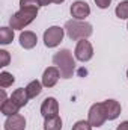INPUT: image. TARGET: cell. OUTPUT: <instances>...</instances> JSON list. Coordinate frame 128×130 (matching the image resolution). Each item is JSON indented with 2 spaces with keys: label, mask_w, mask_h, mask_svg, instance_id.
<instances>
[{
  "label": "cell",
  "mask_w": 128,
  "mask_h": 130,
  "mask_svg": "<svg viewBox=\"0 0 128 130\" xmlns=\"http://www.w3.org/2000/svg\"><path fill=\"white\" fill-rule=\"evenodd\" d=\"M53 64H54V67L59 68L60 76L63 79H69V77H72V74L75 71V56H72V53L68 48L59 50L53 56Z\"/></svg>",
  "instance_id": "6da1fadb"
},
{
  "label": "cell",
  "mask_w": 128,
  "mask_h": 130,
  "mask_svg": "<svg viewBox=\"0 0 128 130\" xmlns=\"http://www.w3.org/2000/svg\"><path fill=\"white\" fill-rule=\"evenodd\" d=\"M65 33L68 35L69 39L72 41H80V39H88L92 32H94V27L91 23L88 21H80V20H69L65 23Z\"/></svg>",
  "instance_id": "7a4b0ae2"
},
{
  "label": "cell",
  "mask_w": 128,
  "mask_h": 130,
  "mask_svg": "<svg viewBox=\"0 0 128 130\" xmlns=\"http://www.w3.org/2000/svg\"><path fill=\"white\" fill-rule=\"evenodd\" d=\"M36 17H38L36 9H20L9 18V26L14 30H21V29L27 27Z\"/></svg>",
  "instance_id": "3957f363"
},
{
  "label": "cell",
  "mask_w": 128,
  "mask_h": 130,
  "mask_svg": "<svg viewBox=\"0 0 128 130\" xmlns=\"http://www.w3.org/2000/svg\"><path fill=\"white\" fill-rule=\"evenodd\" d=\"M63 36H65L63 27L51 26V27H48V29L44 32V44H45V47H48V48H54V47H57V45L63 41Z\"/></svg>",
  "instance_id": "277c9868"
},
{
  "label": "cell",
  "mask_w": 128,
  "mask_h": 130,
  "mask_svg": "<svg viewBox=\"0 0 128 130\" xmlns=\"http://www.w3.org/2000/svg\"><path fill=\"white\" fill-rule=\"evenodd\" d=\"M74 56L80 62H89L94 58V47L88 39H80L75 45Z\"/></svg>",
  "instance_id": "5b68a950"
},
{
  "label": "cell",
  "mask_w": 128,
  "mask_h": 130,
  "mask_svg": "<svg viewBox=\"0 0 128 130\" xmlns=\"http://www.w3.org/2000/svg\"><path fill=\"white\" fill-rule=\"evenodd\" d=\"M88 121L92 127H101L107 121L104 109H102V103H95L91 106V109L88 112Z\"/></svg>",
  "instance_id": "8992f818"
},
{
  "label": "cell",
  "mask_w": 128,
  "mask_h": 130,
  "mask_svg": "<svg viewBox=\"0 0 128 130\" xmlns=\"http://www.w3.org/2000/svg\"><path fill=\"white\" fill-rule=\"evenodd\" d=\"M69 11H71V17L74 20H80V21H84L86 17L91 15V6L83 0H75L71 5Z\"/></svg>",
  "instance_id": "52a82bcc"
},
{
  "label": "cell",
  "mask_w": 128,
  "mask_h": 130,
  "mask_svg": "<svg viewBox=\"0 0 128 130\" xmlns=\"http://www.w3.org/2000/svg\"><path fill=\"white\" fill-rule=\"evenodd\" d=\"M101 103H102V109H104L105 118H107L109 121H113V120H116V118L121 115L122 107H121V103H119V101L110 98V100H104V101H101Z\"/></svg>",
  "instance_id": "ba28073f"
},
{
  "label": "cell",
  "mask_w": 128,
  "mask_h": 130,
  "mask_svg": "<svg viewBox=\"0 0 128 130\" xmlns=\"http://www.w3.org/2000/svg\"><path fill=\"white\" fill-rule=\"evenodd\" d=\"M41 115L44 118L59 115V103L54 97H47L41 104Z\"/></svg>",
  "instance_id": "9c48e42d"
},
{
  "label": "cell",
  "mask_w": 128,
  "mask_h": 130,
  "mask_svg": "<svg viewBox=\"0 0 128 130\" xmlns=\"http://www.w3.org/2000/svg\"><path fill=\"white\" fill-rule=\"evenodd\" d=\"M59 77H62L59 68H57V67H48V68H45L41 82H42V85H44L45 88H53V86L59 82Z\"/></svg>",
  "instance_id": "30bf717a"
},
{
  "label": "cell",
  "mask_w": 128,
  "mask_h": 130,
  "mask_svg": "<svg viewBox=\"0 0 128 130\" xmlns=\"http://www.w3.org/2000/svg\"><path fill=\"white\" fill-rule=\"evenodd\" d=\"M5 130H24L26 129V118L20 113L11 115L5 121Z\"/></svg>",
  "instance_id": "8fae6325"
},
{
  "label": "cell",
  "mask_w": 128,
  "mask_h": 130,
  "mask_svg": "<svg viewBox=\"0 0 128 130\" xmlns=\"http://www.w3.org/2000/svg\"><path fill=\"white\" fill-rule=\"evenodd\" d=\"M38 44V36L32 30H24L20 33V45L26 50H30Z\"/></svg>",
  "instance_id": "7c38bea8"
},
{
  "label": "cell",
  "mask_w": 128,
  "mask_h": 130,
  "mask_svg": "<svg viewBox=\"0 0 128 130\" xmlns=\"http://www.w3.org/2000/svg\"><path fill=\"white\" fill-rule=\"evenodd\" d=\"M11 100L21 109V107H24V106L27 104V101H29L30 98L27 95L26 88H18V89H15V91L11 94Z\"/></svg>",
  "instance_id": "4fadbf2b"
},
{
  "label": "cell",
  "mask_w": 128,
  "mask_h": 130,
  "mask_svg": "<svg viewBox=\"0 0 128 130\" xmlns=\"http://www.w3.org/2000/svg\"><path fill=\"white\" fill-rule=\"evenodd\" d=\"M18 110H20V107L9 98H6L5 101H2L0 103V112L5 115V117H11V115H15V113H18Z\"/></svg>",
  "instance_id": "5bb4252c"
},
{
  "label": "cell",
  "mask_w": 128,
  "mask_h": 130,
  "mask_svg": "<svg viewBox=\"0 0 128 130\" xmlns=\"http://www.w3.org/2000/svg\"><path fill=\"white\" fill-rule=\"evenodd\" d=\"M44 130H62V118L59 115L45 118V121H44Z\"/></svg>",
  "instance_id": "9a60e30c"
},
{
  "label": "cell",
  "mask_w": 128,
  "mask_h": 130,
  "mask_svg": "<svg viewBox=\"0 0 128 130\" xmlns=\"http://www.w3.org/2000/svg\"><path fill=\"white\" fill-rule=\"evenodd\" d=\"M42 82H39V80H32V82H29L27 83V86H26V91H27V95L29 98H36L39 94H41V91H42Z\"/></svg>",
  "instance_id": "2e32d148"
},
{
  "label": "cell",
  "mask_w": 128,
  "mask_h": 130,
  "mask_svg": "<svg viewBox=\"0 0 128 130\" xmlns=\"http://www.w3.org/2000/svg\"><path fill=\"white\" fill-rule=\"evenodd\" d=\"M14 39V29L12 27H0V44L8 45Z\"/></svg>",
  "instance_id": "e0dca14e"
},
{
  "label": "cell",
  "mask_w": 128,
  "mask_h": 130,
  "mask_svg": "<svg viewBox=\"0 0 128 130\" xmlns=\"http://www.w3.org/2000/svg\"><path fill=\"white\" fill-rule=\"evenodd\" d=\"M115 14L119 20H128V0H124L121 2L116 9H115Z\"/></svg>",
  "instance_id": "ac0fdd59"
},
{
  "label": "cell",
  "mask_w": 128,
  "mask_h": 130,
  "mask_svg": "<svg viewBox=\"0 0 128 130\" xmlns=\"http://www.w3.org/2000/svg\"><path fill=\"white\" fill-rule=\"evenodd\" d=\"M14 82H15V77H14L11 73H8V71H2V73H0V86H2L3 89L12 86Z\"/></svg>",
  "instance_id": "d6986e66"
},
{
  "label": "cell",
  "mask_w": 128,
  "mask_h": 130,
  "mask_svg": "<svg viewBox=\"0 0 128 130\" xmlns=\"http://www.w3.org/2000/svg\"><path fill=\"white\" fill-rule=\"evenodd\" d=\"M39 2L38 0H20V9H36L39 11Z\"/></svg>",
  "instance_id": "ffe728a7"
},
{
  "label": "cell",
  "mask_w": 128,
  "mask_h": 130,
  "mask_svg": "<svg viewBox=\"0 0 128 130\" xmlns=\"http://www.w3.org/2000/svg\"><path fill=\"white\" fill-rule=\"evenodd\" d=\"M94 127L89 124V121H84V120H80V121H77L74 126H72V129L71 130H92Z\"/></svg>",
  "instance_id": "44dd1931"
},
{
  "label": "cell",
  "mask_w": 128,
  "mask_h": 130,
  "mask_svg": "<svg viewBox=\"0 0 128 130\" xmlns=\"http://www.w3.org/2000/svg\"><path fill=\"white\" fill-rule=\"evenodd\" d=\"M11 62V55H9V52H6V50H0V67L3 68V67H8Z\"/></svg>",
  "instance_id": "7402d4cb"
},
{
  "label": "cell",
  "mask_w": 128,
  "mask_h": 130,
  "mask_svg": "<svg viewBox=\"0 0 128 130\" xmlns=\"http://www.w3.org/2000/svg\"><path fill=\"white\" fill-rule=\"evenodd\" d=\"M94 2H95V5L99 9H105V8H109L110 3H112V0H94Z\"/></svg>",
  "instance_id": "603a6c76"
},
{
  "label": "cell",
  "mask_w": 128,
  "mask_h": 130,
  "mask_svg": "<svg viewBox=\"0 0 128 130\" xmlns=\"http://www.w3.org/2000/svg\"><path fill=\"white\" fill-rule=\"evenodd\" d=\"M116 130H128V121H122V123L118 126Z\"/></svg>",
  "instance_id": "cb8c5ba5"
},
{
  "label": "cell",
  "mask_w": 128,
  "mask_h": 130,
  "mask_svg": "<svg viewBox=\"0 0 128 130\" xmlns=\"http://www.w3.org/2000/svg\"><path fill=\"white\" fill-rule=\"evenodd\" d=\"M41 6H48L50 3H53V0H38Z\"/></svg>",
  "instance_id": "d4e9b609"
},
{
  "label": "cell",
  "mask_w": 128,
  "mask_h": 130,
  "mask_svg": "<svg viewBox=\"0 0 128 130\" xmlns=\"http://www.w3.org/2000/svg\"><path fill=\"white\" fill-rule=\"evenodd\" d=\"M65 0H53V3H57V5H60V3H63Z\"/></svg>",
  "instance_id": "484cf974"
},
{
  "label": "cell",
  "mask_w": 128,
  "mask_h": 130,
  "mask_svg": "<svg viewBox=\"0 0 128 130\" xmlns=\"http://www.w3.org/2000/svg\"><path fill=\"white\" fill-rule=\"evenodd\" d=\"M127 77H128V70H127Z\"/></svg>",
  "instance_id": "4316f807"
},
{
  "label": "cell",
  "mask_w": 128,
  "mask_h": 130,
  "mask_svg": "<svg viewBox=\"0 0 128 130\" xmlns=\"http://www.w3.org/2000/svg\"><path fill=\"white\" fill-rule=\"evenodd\" d=\"M127 29H128V24H127Z\"/></svg>",
  "instance_id": "83f0119b"
}]
</instances>
